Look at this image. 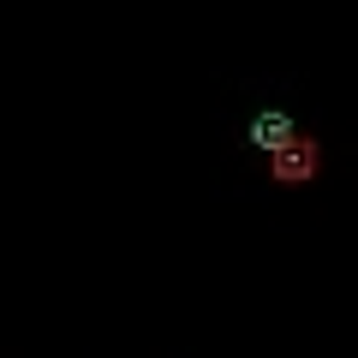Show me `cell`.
<instances>
[{"label": "cell", "instance_id": "cell-1", "mask_svg": "<svg viewBox=\"0 0 358 358\" xmlns=\"http://www.w3.org/2000/svg\"><path fill=\"white\" fill-rule=\"evenodd\" d=\"M317 167H322V150H317V138H305V131H299L281 155H268V179H275V185H310Z\"/></svg>", "mask_w": 358, "mask_h": 358}, {"label": "cell", "instance_id": "cell-2", "mask_svg": "<svg viewBox=\"0 0 358 358\" xmlns=\"http://www.w3.org/2000/svg\"><path fill=\"white\" fill-rule=\"evenodd\" d=\"M293 138H299L293 114H281V108H263V114H251V143H257V150L281 155V150H287Z\"/></svg>", "mask_w": 358, "mask_h": 358}]
</instances>
